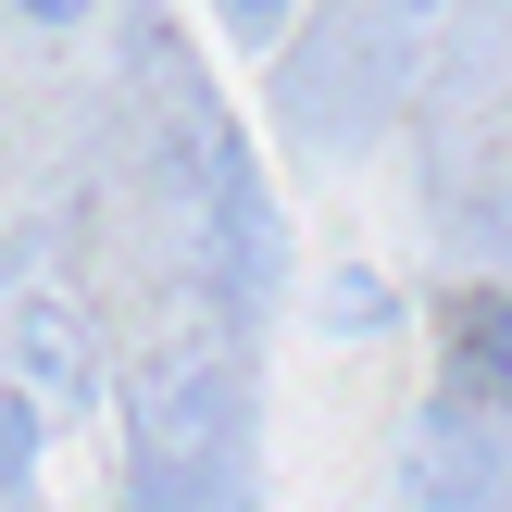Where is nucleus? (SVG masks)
Instances as JSON below:
<instances>
[{
    "label": "nucleus",
    "mask_w": 512,
    "mask_h": 512,
    "mask_svg": "<svg viewBox=\"0 0 512 512\" xmlns=\"http://www.w3.org/2000/svg\"><path fill=\"white\" fill-rule=\"evenodd\" d=\"M13 388L25 400H50V413H75V400H100V363H88V338H75V313L63 300H13Z\"/></svg>",
    "instance_id": "f257e3e1"
},
{
    "label": "nucleus",
    "mask_w": 512,
    "mask_h": 512,
    "mask_svg": "<svg viewBox=\"0 0 512 512\" xmlns=\"http://www.w3.org/2000/svg\"><path fill=\"white\" fill-rule=\"evenodd\" d=\"M13 13H25V25H50V38H63V25H88L100 0H13Z\"/></svg>",
    "instance_id": "20e7f679"
},
{
    "label": "nucleus",
    "mask_w": 512,
    "mask_h": 512,
    "mask_svg": "<svg viewBox=\"0 0 512 512\" xmlns=\"http://www.w3.org/2000/svg\"><path fill=\"white\" fill-rule=\"evenodd\" d=\"M463 388H475V400H500V413H512V288H500V300H475V313H463Z\"/></svg>",
    "instance_id": "f03ea898"
},
{
    "label": "nucleus",
    "mask_w": 512,
    "mask_h": 512,
    "mask_svg": "<svg viewBox=\"0 0 512 512\" xmlns=\"http://www.w3.org/2000/svg\"><path fill=\"white\" fill-rule=\"evenodd\" d=\"M225 13H238V25H275V13H300V0H225Z\"/></svg>",
    "instance_id": "39448f33"
},
{
    "label": "nucleus",
    "mask_w": 512,
    "mask_h": 512,
    "mask_svg": "<svg viewBox=\"0 0 512 512\" xmlns=\"http://www.w3.org/2000/svg\"><path fill=\"white\" fill-rule=\"evenodd\" d=\"M388 13H438V0H388Z\"/></svg>",
    "instance_id": "423d86ee"
},
{
    "label": "nucleus",
    "mask_w": 512,
    "mask_h": 512,
    "mask_svg": "<svg viewBox=\"0 0 512 512\" xmlns=\"http://www.w3.org/2000/svg\"><path fill=\"white\" fill-rule=\"evenodd\" d=\"M25 475H38V400L0 388V488H25Z\"/></svg>",
    "instance_id": "7ed1b4c3"
}]
</instances>
